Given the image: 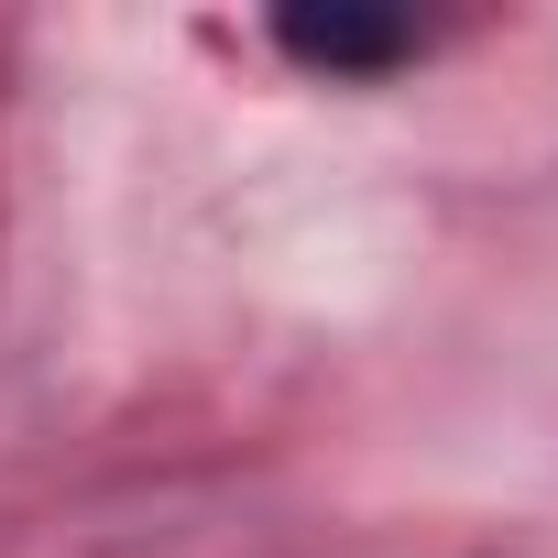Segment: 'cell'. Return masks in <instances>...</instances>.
I'll use <instances>...</instances> for the list:
<instances>
[{
	"label": "cell",
	"mask_w": 558,
	"mask_h": 558,
	"mask_svg": "<svg viewBox=\"0 0 558 558\" xmlns=\"http://www.w3.org/2000/svg\"><path fill=\"white\" fill-rule=\"evenodd\" d=\"M274 45L296 66H329V77H373V66L416 56V23H395V12H286Z\"/></svg>",
	"instance_id": "1"
}]
</instances>
